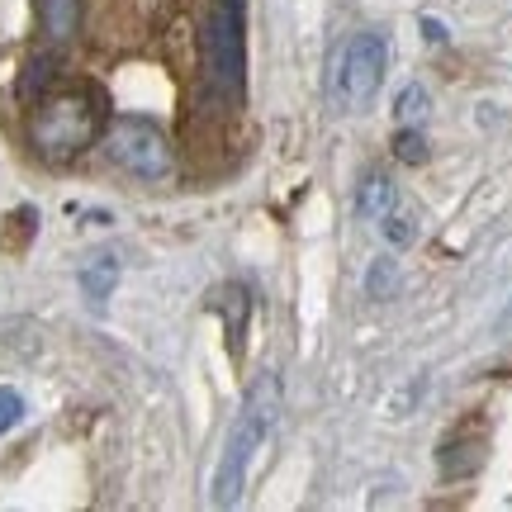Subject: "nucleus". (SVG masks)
Returning <instances> with one entry per match:
<instances>
[{"label": "nucleus", "mask_w": 512, "mask_h": 512, "mask_svg": "<svg viewBox=\"0 0 512 512\" xmlns=\"http://www.w3.org/2000/svg\"><path fill=\"white\" fill-rule=\"evenodd\" d=\"M275 418H280V380H275V375H261V380L252 384L247 403H242V413L233 418V427H228V441H223L219 470H214V489H209L214 508H233L242 498L247 475H252V460H256V451L266 446V437H271Z\"/></svg>", "instance_id": "nucleus-1"}, {"label": "nucleus", "mask_w": 512, "mask_h": 512, "mask_svg": "<svg viewBox=\"0 0 512 512\" xmlns=\"http://www.w3.org/2000/svg\"><path fill=\"white\" fill-rule=\"evenodd\" d=\"M100 95L91 86H67V91L43 95L29 114V143L43 162H72L100 138Z\"/></svg>", "instance_id": "nucleus-2"}, {"label": "nucleus", "mask_w": 512, "mask_h": 512, "mask_svg": "<svg viewBox=\"0 0 512 512\" xmlns=\"http://www.w3.org/2000/svg\"><path fill=\"white\" fill-rule=\"evenodd\" d=\"M384 72H389V43L375 29L351 34L328 62V100L332 110L342 114H361L380 95Z\"/></svg>", "instance_id": "nucleus-3"}, {"label": "nucleus", "mask_w": 512, "mask_h": 512, "mask_svg": "<svg viewBox=\"0 0 512 512\" xmlns=\"http://www.w3.org/2000/svg\"><path fill=\"white\" fill-rule=\"evenodd\" d=\"M204 76L214 95L238 100L247 86V5L242 0H214L204 19Z\"/></svg>", "instance_id": "nucleus-4"}, {"label": "nucleus", "mask_w": 512, "mask_h": 512, "mask_svg": "<svg viewBox=\"0 0 512 512\" xmlns=\"http://www.w3.org/2000/svg\"><path fill=\"white\" fill-rule=\"evenodd\" d=\"M105 157L114 166H124L128 176H138V181H166L171 166H176L171 138L152 119H143V114L110 119V128H105Z\"/></svg>", "instance_id": "nucleus-5"}, {"label": "nucleus", "mask_w": 512, "mask_h": 512, "mask_svg": "<svg viewBox=\"0 0 512 512\" xmlns=\"http://www.w3.org/2000/svg\"><path fill=\"white\" fill-rule=\"evenodd\" d=\"M38 24L53 43H72L76 29H81V0H34Z\"/></svg>", "instance_id": "nucleus-6"}, {"label": "nucleus", "mask_w": 512, "mask_h": 512, "mask_svg": "<svg viewBox=\"0 0 512 512\" xmlns=\"http://www.w3.org/2000/svg\"><path fill=\"white\" fill-rule=\"evenodd\" d=\"M394 204H399V185L389 181V176H380V171H370L366 181H361V190H356V214L370 223H380Z\"/></svg>", "instance_id": "nucleus-7"}, {"label": "nucleus", "mask_w": 512, "mask_h": 512, "mask_svg": "<svg viewBox=\"0 0 512 512\" xmlns=\"http://www.w3.org/2000/svg\"><path fill=\"white\" fill-rule=\"evenodd\" d=\"M114 280H119V261H114V256H95L91 266L81 271V290H86L91 304H105L114 294Z\"/></svg>", "instance_id": "nucleus-8"}, {"label": "nucleus", "mask_w": 512, "mask_h": 512, "mask_svg": "<svg viewBox=\"0 0 512 512\" xmlns=\"http://www.w3.org/2000/svg\"><path fill=\"white\" fill-rule=\"evenodd\" d=\"M380 233L389 247H413V242H418V214L403 209V204H394V209L380 219Z\"/></svg>", "instance_id": "nucleus-9"}, {"label": "nucleus", "mask_w": 512, "mask_h": 512, "mask_svg": "<svg viewBox=\"0 0 512 512\" xmlns=\"http://www.w3.org/2000/svg\"><path fill=\"white\" fill-rule=\"evenodd\" d=\"M427 110H432V95L422 91L418 81H413V86H403V91L394 95V114H399L403 128H418L422 119H427Z\"/></svg>", "instance_id": "nucleus-10"}, {"label": "nucleus", "mask_w": 512, "mask_h": 512, "mask_svg": "<svg viewBox=\"0 0 512 512\" xmlns=\"http://www.w3.org/2000/svg\"><path fill=\"white\" fill-rule=\"evenodd\" d=\"M394 290H399V266H394L389 256L370 261V271H366V294L370 299H389Z\"/></svg>", "instance_id": "nucleus-11"}, {"label": "nucleus", "mask_w": 512, "mask_h": 512, "mask_svg": "<svg viewBox=\"0 0 512 512\" xmlns=\"http://www.w3.org/2000/svg\"><path fill=\"white\" fill-rule=\"evenodd\" d=\"M19 422H24V394L10 389V384H0V437L15 432Z\"/></svg>", "instance_id": "nucleus-12"}, {"label": "nucleus", "mask_w": 512, "mask_h": 512, "mask_svg": "<svg viewBox=\"0 0 512 512\" xmlns=\"http://www.w3.org/2000/svg\"><path fill=\"white\" fill-rule=\"evenodd\" d=\"M394 152H399L403 162H427V138H422L418 128H403V124H399V138H394Z\"/></svg>", "instance_id": "nucleus-13"}, {"label": "nucleus", "mask_w": 512, "mask_h": 512, "mask_svg": "<svg viewBox=\"0 0 512 512\" xmlns=\"http://www.w3.org/2000/svg\"><path fill=\"white\" fill-rule=\"evenodd\" d=\"M494 332L503 337V342H512V299H508V309L498 313V323H494Z\"/></svg>", "instance_id": "nucleus-14"}, {"label": "nucleus", "mask_w": 512, "mask_h": 512, "mask_svg": "<svg viewBox=\"0 0 512 512\" xmlns=\"http://www.w3.org/2000/svg\"><path fill=\"white\" fill-rule=\"evenodd\" d=\"M422 29H427V38H432V43H441V38H446V29H441L437 19H422Z\"/></svg>", "instance_id": "nucleus-15"}]
</instances>
